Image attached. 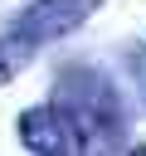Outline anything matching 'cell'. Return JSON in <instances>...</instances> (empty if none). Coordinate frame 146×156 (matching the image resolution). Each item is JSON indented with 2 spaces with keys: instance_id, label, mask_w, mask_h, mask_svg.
Instances as JSON below:
<instances>
[{
  "instance_id": "obj_2",
  "label": "cell",
  "mask_w": 146,
  "mask_h": 156,
  "mask_svg": "<svg viewBox=\"0 0 146 156\" xmlns=\"http://www.w3.org/2000/svg\"><path fill=\"white\" fill-rule=\"evenodd\" d=\"M19 141L39 156H54V151H88L83 132L73 127V117L58 107V102H39L19 117Z\"/></svg>"
},
{
  "instance_id": "obj_4",
  "label": "cell",
  "mask_w": 146,
  "mask_h": 156,
  "mask_svg": "<svg viewBox=\"0 0 146 156\" xmlns=\"http://www.w3.org/2000/svg\"><path fill=\"white\" fill-rule=\"evenodd\" d=\"M34 49H39V44H29L19 29H5V34H0V83L19 78V68H29Z\"/></svg>"
},
{
  "instance_id": "obj_1",
  "label": "cell",
  "mask_w": 146,
  "mask_h": 156,
  "mask_svg": "<svg viewBox=\"0 0 146 156\" xmlns=\"http://www.w3.org/2000/svg\"><path fill=\"white\" fill-rule=\"evenodd\" d=\"M54 88H58L54 102L73 117V127L83 132L88 146H117L122 141V98H117V88H112L107 73L73 63V68L58 73Z\"/></svg>"
},
{
  "instance_id": "obj_3",
  "label": "cell",
  "mask_w": 146,
  "mask_h": 156,
  "mask_svg": "<svg viewBox=\"0 0 146 156\" xmlns=\"http://www.w3.org/2000/svg\"><path fill=\"white\" fill-rule=\"evenodd\" d=\"M102 0H34L19 20H15V29L29 39V44H49V39H63V34H73L78 24H88V15L97 10Z\"/></svg>"
}]
</instances>
